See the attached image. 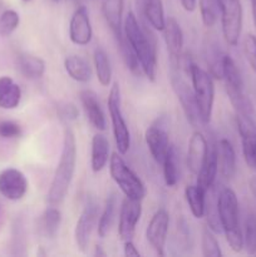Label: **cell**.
<instances>
[{
	"label": "cell",
	"mask_w": 256,
	"mask_h": 257,
	"mask_svg": "<svg viewBox=\"0 0 256 257\" xmlns=\"http://www.w3.org/2000/svg\"><path fill=\"white\" fill-rule=\"evenodd\" d=\"M123 34L135 50L141 69L148 80L155 82L157 77V39L151 25H141L132 12L123 20Z\"/></svg>",
	"instance_id": "cell-1"
},
{
	"label": "cell",
	"mask_w": 256,
	"mask_h": 257,
	"mask_svg": "<svg viewBox=\"0 0 256 257\" xmlns=\"http://www.w3.org/2000/svg\"><path fill=\"white\" fill-rule=\"evenodd\" d=\"M75 163H77L75 136L70 128H65L62 155H60L59 163L55 168L49 192H48V201L52 206H58L64 201L65 196L69 191L73 176H74Z\"/></svg>",
	"instance_id": "cell-2"
},
{
	"label": "cell",
	"mask_w": 256,
	"mask_h": 257,
	"mask_svg": "<svg viewBox=\"0 0 256 257\" xmlns=\"http://www.w3.org/2000/svg\"><path fill=\"white\" fill-rule=\"evenodd\" d=\"M218 216L225 233L226 241L233 252H240L243 248V235L238 222V200L231 188L225 187L218 193Z\"/></svg>",
	"instance_id": "cell-3"
},
{
	"label": "cell",
	"mask_w": 256,
	"mask_h": 257,
	"mask_svg": "<svg viewBox=\"0 0 256 257\" xmlns=\"http://www.w3.org/2000/svg\"><path fill=\"white\" fill-rule=\"evenodd\" d=\"M190 77L192 80L193 93L200 112L201 122L207 124L212 117L213 102H215V83L213 77L197 64L192 63L190 68Z\"/></svg>",
	"instance_id": "cell-4"
},
{
	"label": "cell",
	"mask_w": 256,
	"mask_h": 257,
	"mask_svg": "<svg viewBox=\"0 0 256 257\" xmlns=\"http://www.w3.org/2000/svg\"><path fill=\"white\" fill-rule=\"evenodd\" d=\"M109 172L110 177L119 187V190L124 193L125 197L138 201H142L146 197L147 191H146L145 185L120 157V153L118 155L117 152H114L110 157Z\"/></svg>",
	"instance_id": "cell-5"
},
{
	"label": "cell",
	"mask_w": 256,
	"mask_h": 257,
	"mask_svg": "<svg viewBox=\"0 0 256 257\" xmlns=\"http://www.w3.org/2000/svg\"><path fill=\"white\" fill-rule=\"evenodd\" d=\"M170 83L172 85V89L175 92L176 97L180 100V104L182 107L183 113H185L187 120L190 122L191 125L197 127L198 123L202 122H201L200 112H198L197 103H196L193 88L190 87L185 78L182 77L180 65L173 64V63H171L170 68Z\"/></svg>",
	"instance_id": "cell-6"
},
{
	"label": "cell",
	"mask_w": 256,
	"mask_h": 257,
	"mask_svg": "<svg viewBox=\"0 0 256 257\" xmlns=\"http://www.w3.org/2000/svg\"><path fill=\"white\" fill-rule=\"evenodd\" d=\"M108 110L112 122L113 136H114L117 150L120 155H125L131 147V133L123 117L120 108V89L117 82L113 83L108 97Z\"/></svg>",
	"instance_id": "cell-7"
},
{
	"label": "cell",
	"mask_w": 256,
	"mask_h": 257,
	"mask_svg": "<svg viewBox=\"0 0 256 257\" xmlns=\"http://www.w3.org/2000/svg\"><path fill=\"white\" fill-rule=\"evenodd\" d=\"M222 34L226 43L236 47L242 30V5L240 0H218Z\"/></svg>",
	"instance_id": "cell-8"
},
{
	"label": "cell",
	"mask_w": 256,
	"mask_h": 257,
	"mask_svg": "<svg viewBox=\"0 0 256 257\" xmlns=\"http://www.w3.org/2000/svg\"><path fill=\"white\" fill-rule=\"evenodd\" d=\"M98 217V203L94 196L88 195L85 200L84 207L82 213L77 221L74 230V238L77 247L80 252H85L89 246L90 237H92L93 230L97 223Z\"/></svg>",
	"instance_id": "cell-9"
},
{
	"label": "cell",
	"mask_w": 256,
	"mask_h": 257,
	"mask_svg": "<svg viewBox=\"0 0 256 257\" xmlns=\"http://www.w3.org/2000/svg\"><path fill=\"white\" fill-rule=\"evenodd\" d=\"M146 143L150 150L151 155H152L153 160L162 165L165 161L166 155L170 148V136H168V119L167 117L162 115V117L157 118L155 122L148 127L146 131Z\"/></svg>",
	"instance_id": "cell-10"
},
{
	"label": "cell",
	"mask_w": 256,
	"mask_h": 257,
	"mask_svg": "<svg viewBox=\"0 0 256 257\" xmlns=\"http://www.w3.org/2000/svg\"><path fill=\"white\" fill-rule=\"evenodd\" d=\"M236 123L241 137L242 155L246 165L256 170V123L252 115L236 114Z\"/></svg>",
	"instance_id": "cell-11"
},
{
	"label": "cell",
	"mask_w": 256,
	"mask_h": 257,
	"mask_svg": "<svg viewBox=\"0 0 256 257\" xmlns=\"http://www.w3.org/2000/svg\"><path fill=\"white\" fill-rule=\"evenodd\" d=\"M168 227H170V215L165 208H160L151 218L146 231L147 241L158 256H165Z\"/></svg>",
	"instance_id": "cell-12"
},
{
	"label": "cell",
	"mask_w": 256,
	"mask_h": 257,
	"mask_svg": "<svg viewBox=\"0 0 256 257\" xmlns=\"http://www.w3.org/2000/svg\"><path fill=\"white\" fill-rule=\"evenodd\" d=\"M141 215H142L141 201L125 197L120 207L119 223H118V235L123 242L133 238Z\"/></svg>",
	"instance_id": "cell-13"
},
{
	"label": "cell",
	"mask_w": 256,
	"mask_h": 257,
	"mask_svg": "<svg viewBox=\"0 0 256 257\" xmlns=\"http://www.w3.org/2000/svg\"><path fill=\"white\" fill-rule=\"evenodd\" d=\"M27 177L17 168H7L0 172V193L7 200L19 201L28 191Z\"/></svg>",
	"instance_id": "cell-14"
},
{
	"label": "cell",
	"mask_w": 256,
	"mask_h": 257,
	"mask_svg": "<svg viewBox=\"0 0 256 257\" xmlns=\"http://www.w3.org/2000/svg\"><path fill=\"white\" fill-rule=\"evenodd\" d=\"M93 37L92 24H90L89 13L85 7H78L73 13L69 24L70 42L75 45L89 44Z\"/></svg>",
	"instance_id": "cell-15"
},
{
	"label": "cell",
	"mask_w": 256,
	"mask_h": 257,
	"mask_svg": "<svg viewBox=\"0 0 256 257\" xmlns=\"http://www.w3.org/2000/svg\"><path fill=\"white\" fill-rule=\"evenodd\" d=\"M222 79L225 80L226 92L231 103H235L246 97L243 93V80L235 60L230 55H223Z\"/></svg>",
	"instance_id": "cell-16"
},
{
	"label": "cell",
	"mask_w": 256,
	"mask_h": 257,
	"mask_svg": "<svg viewBox=\"0 0 256 257\" xmlns=\"http://www.w3.org/2000/svg\"><path fill=\"white\" fill-rule=\"evenodd\" d=\"M162 32L165 34V42L170 53V63L180 65V60L183 54V32L180 23L173 17L166 18Z\"/></svg>",
	"instance_id": "cell-17"
},
{
	"label": "cell",
	"mask_w": 256,
	"mask_h": 257,
	"mask_svg": "<svg viewBox=\"0 0 256 257\" xmlns=\"http://www.w3.org/2000/svg\"><path fill=\"white\" fill-rule=\"evenodd\" d=\"M207 151L208 143L205 136L200 131H195L190 138L187 151V167L193 175H197L198 171L202 167Z\"/></svg>",
	"instance_id": "cell-18"
},
{
	"label": "cell",
	"mask_w": 256,
	"mask_h": 257,
	"mask_svg": "<svg viewBox=\"0 0 256 257\" xmlns=\"http://www.w3.org/2000/svg\"><path fill=\"white\" fill-rule=\"evenodd\" d=\"M80 103H82L87 118L94 128L98 131L105 130V117L103 113L100 103L98 100L97 94L90 89H83L79 93Z\"/></svg>",
	"instance_id": "cell-19"
},
{
	"label": "cell",
	"mask_w": 256,
	"mask_h": 257,
	"mask_svg": "<svg viewBox=\"0 0 256 257\" xmlns=\"http://www.w3.org/2000/svg\"><path fill=\"white\" fill-rule=\"evenodd\" d=\"M218 172L217 163V152H216V145H208L207 155L202 163V167L197 173V183L196 185L207 192L213 185H215L216 176Z\"/></svg>",
	"instance_id": "cell-20"
},
{
	"label": "cell",
	"mask_w": 256,
	"mask_h": 257,
	"mask_svg": "<svg viewBox=\"0 0 256 257\" xmlns=\"http://www.w3.org/2000/svg\"><path fill=\"white\" fill-rule=\"evenodd\" d=\"M216 152H217L218 171L222 177L230 180L236 173V153L230 141L226 138L218 141L216 145Z\"/></svg>",
	"instance_id": "cell-21"
},
{
	"label": "cell",
	"mask_w": 256,
	"mask_h": 257,
	"mask_svg": "<svg viewBox=\"0 0 256 257\" xmlns=\"http://www.w3.org/2000/svg\"><path fill=\"white\" fill-rule=\"evenodd\" d=\"M123 10L124 0H102L103 17L114 37L123 32Z\"/></svg>",
	"instance_id": "cell-22"
},
{
	"label": "cell",
	"mask_w": 256,
	"mask_h": 257,
	"mask_svg": "<svg viewBox=\"0 0 256 257\" xmlns=\"http://www.w3.org/2000/svg\"><path fill=\"white\" fill-rule=\"evenodd\" d=\"M109 158V142H108L105 136L97 133V135H94V137L92 140L90 166H92L93 172H100L107 166Z\"/></svg>",
	"instance_id": "cell-23"
},
{
	"label": "cell",
	"mask_w": 256,
	"mask_h": 257,
	"mask_svg": "<svg viewBox=\"0 0 256 257\" xmlns=\"http://www.w3.org/2000/svg\"><path fill=\"white\" fill-rule=\"evenodd\" d=\"M143 18L148 22L151 28L162 32L165 28L166 17L162 0H140Z\"/></svg>",
	"instance_id": "cell-24"
},
{
	"label": "cell",
	"mask_w": 256,
	"mask_h": 257,
	"mask_svg": "<svg viewBox=\"0 0 256 257\" xmlns=\"http://www.w3.org/2000/svg\"><path fill=\"white\" fill-rule=\"evenodd\" d=\"M64 68L68 75L79 83L89 82L92 78V68L89 63L79 55H68L64 59Z\"/></svg>",
	"instance_id": "cell-25"
},
{
	"label": "cell",
	"mask_w": 256,
	"mask_h": 257,
	"mask_svg": "<svg viewBox=\"0 0 256 257\" xmlns=\"http://www.w3.org/2000/svg\"><path fill=\"white\" fill-rule=\"evenodd\" d=\"M18 65L22 74L28 79H39L45 73L44 60L32 54H20Z\"/></svg>",
	"instance_id": "cell-26"
},
{
	"label": "cell",
	"mask_w": 256,
	"mask_h": 257,
	"mask_svg": "<svg viewBox=\"0 0 256 257\" xmlns=\"http://www.w3.org/2000/svg\"><path fill=\"white\" fill-rule=\"evenodd\" d=\"M218 195H216L215 185L206 192L205 201V215L207 218V226L212 232L220 233L222 232V226L220 222V216H218V205H217Z\"/></svg>",
	"instance_id": "cell-27"
},
{
	"label": "cell",
	"mask_w": 256,
	"mask_h": 257,
	"mask_svg": "<svg viewBox=\"0 0 256 257\" xmlns=\"http://www.w3.org/2000/svg\"><path fill=\"white\" fill-rule=\"evenodd\" d=\"M93 62H94L98 80L103 87H108L112 80V67H110L108 54L103 48H95L94 53H93Z\"/></svg>",
	"instance_id": "cell-28"
},
{
	"label": "cell",
	"mask_w": 256,
	"mask_h": 257,
	"mask_svg": "<svg viewBox=\"0 0 256 257\" xmlns=\"http://www.w3.org/2000/svg\"><path fill=\"white\" fill-rule=\"evenodd\" d=\"M185 197L193 217L202 218L205 216L206 192L197 185L187 186L185 190Z\"/></svg>",
	"instance_id": "cell-29"
},
{
	"label": "cell",
	"mask_w": 256,
	"mask_h": 257,
	"mask_svg": "<svg viewBox=\"0 0 256 257\" xmlns=\"http://www.w3.org/2000/svg\"><path fill=\"white\" fill-rule=\"evenodd\" d=\"M62 223V213L54 206L48 207L40 218V231L48 238H54Z\"/></svg>",
	"instance_id": "cell-30"
},
{
	"label": "cell",
	"mask_w": 256,
	"mask_h": 257,
	"mask_svg": "<svg viewBox=\"0 0 256 257\" xmlns=\"http://www.w3.org/2000/svg\"><path fill=\"white\" fill-rule=\"evenodd\" d=\"M162 166L166 185L168 187H173V186L177 185L178 178H180L178 177L180 176V171H178V153L173 145H171L170 148H168V152L166 155Z\"/></svg>",
	"instance_id": "cell-31"
},
{
	"label": "cell",
	"mask_w": 256,
	"mask_h": 257,
	"mask_svg": "<svg viewBox=\"0 0 256 257\" xmlns=\"http://www.w3.org/2000/svg\"><path fill=\"white\" fill-rule=\"evenodd\" d=\"M115 208H117V197H115L114 193H110L107 200H105L104 208H103L99 222H98V235H99V237L104 238L109 233L113 221H114Z\"/></svg>",
	"instance_id": "cell-32"
},
{
	"label": "cell",
	"mask_w": 256,
	"mask_h": 257,
	"mask_svg": "<svg viewBox=\"0 0 256 257\" xmlns=\"http://www.w3.org/2000/svg\"><path fill=\"white\" fill-rule=\"evenodd\" d=\"M223 53L221 52L217 43L208 42L206 47V63L208 67V73L216 79H222V60Z\"/></svg>",
	"instance_id": "cell-33"
},
{
	"label": "cell",
	"mask_w": 256,
	"mask_h": 257,
	"mask_svg": "<svg viewBox=\"0 0 256 257\" xmlns=\"http://www.w3.org/2000/svg\"><path fill=\"white\" fill-rule=\"evenodd\" d=\"M115 39L118 42V48H119L120 55H122V59L124 62L125 67L133 73V74L138 75L141 73V64L140 60H138L137 55H136L135 50L132 49L131 44L128 43L127 38L123 34V32L119 35H115Z\"/></svg>",
	"instance_id": "cell-34"
},
{
	"label": "cell",
	"mask_w": 256,
	"mask_h": 257,
	"mask_svg": "<svg viewBox=\"0 0 256 257\" xmlns=\"http://www.w3.org/2000/svg\"><path fill=\"white\" fill-rule=\"evenodd\" d=\"M201 19L206 28H212L220 17V3L218 0H200Z\"/></svg>",
	"instance_id": "cell-35"
},
{
	"label": "cell",
	"mask_w": 256,
	"mask_h": 257,
	"mask_svg": "<svg viewBox=\"0 0 256 257\" xmlns=\"http://www.w3.org/2000/svg\"><path fill=\"white\" fill-rule=\"evenodd\" d=\"M243 247L248 255L256 253V213H250L245 221Z\"/></svg>",
	"instance_id": "cell-36"
},
{
	"label": "cell",
	"mask_w": 256,
	"mask_h": 257,
	"mask_svg": "<svg viewBox=\"0 0 256 257\" xmlns=\"http://www.w3.org/2000/svg\"><path fill=\"white\" fill-rule=\"evenodd\" d=\"M201 246H202V255L205 257L222 256V251H221L220 245H218L213 232L208 227L203 228L202 238H201Z\"/></svg>",
	"instance_id": "cell-37"
},
{
	"label": "cell",
	"mask_w": 256,
	"mask_h": 257,
	"mask_svg": "<svg viewBox=\"0 0 256 257\" xmlns=\"http://www.w3.org/2000/svg\"><path fill=\"white\" fill-rule=\"evenodd\" d=\"M20 17L15 10L8 9L0 15V35L9 37L19 27Z\"/></svg>",
	"instance_id": "cell-38"
},
{
	"label": "cell",
	"mask_w": 256,
	"mask_h": 257,
	"mask_svg": "<svg viewBox=\"0 0 256 257\" xmlns=\"http://www.w3.org/2000/svg\"><path fill=\"white\" fill-rule=\"evenodd\" d=\"M22 99V89L18 84H13L7 92L0 94V108L3 109H15Z\"/></svg>",
	"instance_id": "cell-39"
},
{
	"label": "cell",
	"mask_w": 256,
	"mask_h": 257,
	"mask_svg": "<svg viewBox=\"0 0 256 257\" xmlns=\"http://www.w3.org/2000/svg\"><path fill=\"white\" fill-rule=\"evenodd\" d=\"M243 54L251 69L256 73V37L253 34H246L243 38Z\"/></svg>",
	"instance_id": "cell-40"
},
{
	"label": "cell",
	"mask_w": 256,
	"mask_h": 257,
	"mask_svg": "<svg viewBox=\"0 0 256 257\" xmlns=\"http://www.w3.org/2000/svg\"><path fill=\"white\" fill-rule=\"evenodd\" d=\"M177 233H178V242L182 246V248L188 250V247L192 246V235H191V228L187 221L181 217L177 221Z\"/></svg>",
	"instance_id": "cell-41"
},
{
	"label": "cell",
	"mask_w": 256,
	"mask_h": 257,
	"mask_svg": "<svg viewBox=\"0 0 256 257\" xmlns=\"http://www.w3.org/2000/svg\"><path fill=\"white\" fill-rule=\"evenodd\" d=\"M22 135V128L13 120H2L0 122V137L17 138Z\"/></svg>",
	"instance_id": "cell-42"
},
{
	"label": "cell",
	"mask_w": 256,
	"mask_h": 257,
	"mask_svg": "<svg viewBox=\"0 0 256 257\" xmlns=\"http://www.w3.org/2000/svg\"><path fill=\"white\" fill-rule=\"evenodd\" d=\"M78 114H79L78 108L73 103H63L58 107V115L60 119L65 120V122L75 120L78 118Z\"/></svg>",
	"instance_id": "cell-43"
},
{
	"label": "cell",
	"mask_w": 256,
	"mask_h": 257,
	"mask_svg": "<svg viewBox=\"0 0 256 257\" xmlns=\"http://www.w3.org/2000/svg\"><path fill=\"white\" fill-rule=\"evenodd\" d=\"M124 255L128 257H140L141 252L138 251V248L136 247L135 243L132 242V240L124 241Z\"/></svg>",
	"instance_id": "cell-44"
},
{
	"label": "cell",
	"mask_w": 256,
	"mask_h": 257,
	"mask_svg": "<svg viewBox=\"0 0 256 257\" xmlns=\"http://www.w3.org/2000/svg\"><path fill=\"white\" fill-rule=\"evenodd\" d=\"M13 84H14V82L10 77H0V94L7 92Z\"/></svg>",
	"instance_id": "cell-45"
},
{
	"label": "cell",
	"mask_w": 256,
	"mask_h": 257,
	"mask_svg": "<svg viewBox=\"0 0 256 257\" xmlns=\"http://www.w3.org/2000/svg\"><path fill=\"white\" fill-rule=\"evenodd\" d=\"M183 9L188 13H192L197 7V0H180Z\"/></svg>",
	"instance_id": "cell-46"
},
{
	"label": "cell",
	"mask_w": 256,
	"mask_h": 257,
	"mask_svg": "<svg viewBox=\"0 0 256 257\" xmlns=\"http://www.w3.org/2000/svg\"><path fill=\"white\" fill-rule=\"evenodd\" d=\"M248 185H250L251 192H252V195L255 196V198H256V176L251 177V180H250V182H248Z\"/></svg>",
	"instance_id": "cell-47"
},
{
	"label": "cell",
	"mask_w": 256,
	"mask_h": 257,
	"mask_svg": "<svg viewBox=\"0 0 256 257\" xmlns=\"http://www.w3.org/2000/svg\"><path fill=\"white\" fill-rule=\"evenodd\" d=\"M94 256H105V252L102 250V247H100V246H95Z\"/></svg>",
	"instance_id": "cell-48"
},
{
	"label": "cell",
	"mask_w": 256,
	"mask_h": 257,
	"mask_svg": "<svg viewBox=\"0 0 256 257\" xmlns=\"http://www.w3.org/2000/svg\"><path fill=\"white\" fill-rule=\"evenodd\" d=\"M251 5H252V18H253V23L256 25V0H251Z\"/></svg>",
	"instance_id": "cell-49"
},
{
	"label": "cell",
	"mask_w": 256,
	"mask_h": 257,
	"mask_svg": "<svg viewBox=\"0 0 256 257\" xmlns=\"http://www.w3.org/2000/svg\"><path fill=\"white\" fill-rule=\"evenodd\" d=\"M23 2H30V0H23Z\"/></svg>",
	"instance_id": "cell-50"
},
{
	"label": "cell",
	"mask_w": 256,
	"mask_h": 257,
	"mask_svg": "<svg viewBox=\"0 0 256 257\" xmlns=\"http://www.w3.org/2000/svg\"><path fill=\"white\" fill-rule=\"evenodd\" d=\"M53 2H60V0H53Z\"/></svg>",
	"instance_id": "cell-51"
}]
</instances>
